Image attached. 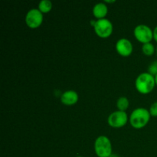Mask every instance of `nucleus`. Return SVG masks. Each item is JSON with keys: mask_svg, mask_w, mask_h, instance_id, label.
Returning <instances> with one entry per match:
<instances>
[{"mask_svg": "<svg viewBox=\"0 0 157 157\" xmlns=\"http://www.w3.org/2000/svg\"><path fill=\"white\" fill-rule=\"evenodd\" d=\"M156 86L155 77L148 72L140 74L135 81V87L137 91L142 94H147L153 91Z\"/></svg>", "mask_w": 157, "mask_h": 157, "instance_id": "1", "label": "nucleus"}, {"mask_svg": "<svg viewBox=\"0 0 157 157\" xmlns=\"http://www.w3.org/2000/svg\"><path fill=\"white\" fill-rule=\"evenodd\" d=\"M150 111L144 107H138L133 110L130 116V124L133 128L141 129L148 124L150 120Z\"/></svg>", "mask_w": 157, "mask_h": 157, "instance_id": "2", "label": "nucleus"}, {"mask_svg": "<svg viewBox=\"0 0 157 157\" xmlns=\"http://www.w3.org/2000/svg\"><path fill=\"white\" fill-rule=\"evenodd\" d=\"M94 151L98 157H110L113 154L111 141L107 136H99L95 140Z\"/></svg>", "mask_w": 157, "mask_h": 157, "instance_id": "3", "label": "nucleus"}, {"mask_svg": "<svg viewBox=\"0 0 157 157\" xmlns=\"http://www.w3.org/2000/svg\"><path fill=\"white\" fill-rule=\"evenodd\" d=\"M94 29L98 37L101 38H107L113 33V26L110 20L107 18H102L96 20Z\"/></svg>", "mask_w": 157, "mask_h": 157, "instance_id": "4", "label": "nucleus"}, {"mask_svg": "<svg viewBox=\"0 0 157 157\" xmlns=\"http://www.w3.org/2000/svg\"><path fill=\"white\" fill-rule=\"evenodd\" d=\"M133 35L136 40L143 44L151 42L153 39V31L151 28L144 24L137 25L133 30Z\"/></svg>", "mask_w": 157, "mask_h": 157, "instance_id": "5", "label": "nucleus"}, {"mask_svg": "<svg viewBox=\"0 0 157 157\" xmlns=\"http://www.w3.org/2000/svg\"><path fill=\"white\" fill-rule=\"evenodd\" d=\"M128 119V115L125 111L116 110L108 116L107 124L113 128H121L127 124Z\"/></svg>", "mask_w": 157, "mask_h": 157, "instance_id": "6", "label": "nucleus"}, {"mask_svg": "<svg viewBox=\"0 0 157 157\" xmlns=\"http://www.w3.org/2000/svg\"><path fill=\"white\" fill-rule=\"evenodd\" d=\"M25 21L28 27L31 29H37L42 24L43 14L38 9H31L26 13Z\"/></svg>", "mask_w": 157, "mask_h": 157, "instance_id": "7", "label": "nucleus"}, {"mask_svg": "<svg viewBox=\"0 0 157 157\" xmlns=\"http://www.w3.org/2000/svg\"><path fill=\"white\" fill-rule=\"evenodd\" d=\"M116 51L123 57H128L132 54L133 50V44L129 39L125 38H121L116 43Z\"/></svg>", "mask_w": 157, "mask_h": 157, "instance_id": "8", "label": "nucleus"}, {"mask_svg": "<svg viewBox=\"0 0 157 157\" xmlns=\"http://www.w3.org/2000/svg\"><path fill=\"white\" fill-rule=\"evenodd\" d=\"M79 96L78 94L74 90H67L63 92L61 96V101L66 106L75 105L78 103Z\"/></svg>", "mask_w": 157, "mask_h": 157, "instance_id": "9", "label": "nucleus"}, {"mask_svg": "<svg viewBox=\"0 0 157 157\" xmlns=\"http://www.w3.org/2000/svg\"><path fill=\"white\" fill-rule=\"evenodd\" d=\"M108 12V8L104 2H98L94 6L92 9V13L94 16L98 19H102L105 18L106 15Z\"/></svg>", "mask_w": 157, "mask_h": 157, "instance_id": "10", "label": "nucleus"}, {"mask_svg": "<svg viewBox=\"0 0 157 157\" xmlns=\"http://www.w3.org/2000/svg\"><path fill=\"white\" fill-rule=\"evenodd\" d=\"M129 106H130V101L127 97H120L117 101V107L118 110L126 112V110L128 109Z\"/></svg>", "mask_w": 157, "mask_h": 157, "instance_id": "11", "label": "nucleus"}, {"mask_svg": "<svg viewBox=\"0 0 157 157\" xmlns=\"http://www.w3.org/2000/svg\"><path fill=\"white\" fill-rule=\"evenodd\" d=\"M38 9L42 14L48 13L52 9V2L50 0H41L38 3Z\"/></svg>", "mask_w": 157, "mask_h": 157, "instance_id": "12", "label": "nucleus"}, {"mask_svg": "<svg viewBox=\"0 0 157 157\" xmlns=\"http://www.w3.org/2000/svg\"><path fill=\"white\" fill-rule=\"evenodd\" d=\"M142 52L147 56H152L156 52V48L151 42L143 44Z\"/></svg>", "mask_w": 157, "mask_h": 157, "instance_id": "13", "label": "nucleus"}, {"mask_svg": "<svg viewBox=\"0 0 157 157\" xmlns=\"http://www.w3.org/2000/svg\"><path fill=\"white\" fill-rule=\"evenodd\" d=\"M148 73L153 75L154 77L157 75V61H153V62H152L151 64L149 65Z\"/></svg>", "mask_w": 157, "mask_h": 157, "instance_id": "14", "label": "nucleus"}, {"mask_svg": "<svg viewBox=\"0 0 157 157\" xmlns=\"http://www.w3.org/2000/svg\"><path fill=\"white\" fill-rule=\"evenodd\" d=\"M149 111H150V115H151L152 117H157V101L152 104V105L150 106Z\"/></svg>", "mask_w": 157, "mask_h": 157, "instance_id": "15", "label": "nucleus"}, {"mask_svg": "<svg viewBox=\"0 0 157 157\" xmlns=\"http://www.w3.org/2000/svg\"><path fill=\"white\" fill-rule=\"evenodd\" d=\"M153 39L157 42V25L153 29Z\"/></svg>", "mask_w": 157, "mask_h": 157, "instance_id": "16", "label": "nucleus"}, {"mask_svg": "<svg viewBox=\"0 0 157 157\" xmlns=\"http://www.w3.org/2000/svg\"><path fill=\"white\" fill-rule=\"evenodd\" d=\"M104 3H113V2H115V0H112V1H108V0H105V1L104 2Z\"/></svg>", "mask_w": 157, "mask_h": 157, "instance_id": "17", "label": "nucleus"}, {"mask_svg": "<svg viewBox=\"0 0 157 157\" xmlns=\"http://www.w3.org/2000/svg\"><path fill=\"white\" fill-rule=\"evenodd\" d=\"M155 81H156V85H157V75L155 76Z\"/></svg>", "mask_w": 157, "mask_h": 157, "instance_id": "18", "label": "nucleus"}, {"mask_svg": "<svg viewBox=\"0 0 157 157\" xmlns=\"http://www.w3.org/2000/svg\"><path fill=\"white\" fill-rule=\"evenodd\" d=\"M110 157H119V156H116V155H113V154H112V156H110Z\"/></svg>", "mask_w": 157, "mask_h": 157, "instance_id": "19", "label": "nucleus"}, {"mask_svg": "<svg viewBox=\"0 0 157 157\" xmlns=\"http://www.w3.org/2000/svg\"><path fill=\"white\" fill-rule=\"evenodd\" d=\"M156 54H157V47L156 48Z\"/></svg>", "mask_w": 157, "mask_h": 157, "instance_id": "20", "label": "nucleus"}, {"mask_svg": "<svg viewBox=\"0 0 157 157\" xmlns=\"http://www.w3.org/2000/svg\"><path fill=\"white\" fill-rule=\"evenodd\" d=\"M76 157H83V156H76Z\"/></svg>", "mask_w": 157, "mask_h": 157, "instance_id": "21", "label": "nucleus"}]
</instances>
